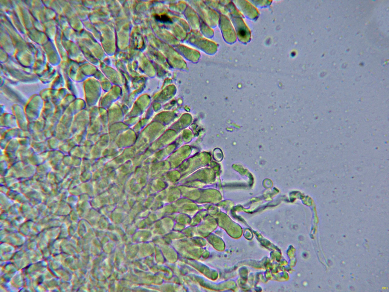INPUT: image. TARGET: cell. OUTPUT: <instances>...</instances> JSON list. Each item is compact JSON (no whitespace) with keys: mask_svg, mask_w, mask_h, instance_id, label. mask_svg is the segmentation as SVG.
Segmentation results:
<instances>
[{"mask_svg":"<svg viewBox=\"0 0 389 292\" xmlns=\"http://www.w3.org/2000/svg\"><path fill=\"white\" fill-rule=\"evenodd\" d=\"M155 18L156 20L158 22H163V23H172V21L170 18L167 15H156L155 16Z\"/></svg>","mask_w":389,"mask_h":292,"instance_id":"1","label":"cell"}]
</instances>
